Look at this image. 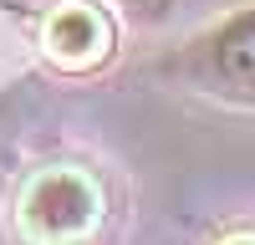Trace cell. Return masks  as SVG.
Instances as JSON below:
<instances>
[{
  "label": "cell",
  "instance_id": "cell-3",
  "mask_svg": "<svg viewBox=\"0 0 255 245\" xmlns=\"http://www.w3.org/2000/svg\"><path fill=\"white\" fill-rule=\"evenodd\" d=\"M108 20L87 5H61L51 20H46V51L61 61V67H92V61L108 56Z\"/></svg>",
  "mask_w": 255,
  "mask_h": 245
},
{
  "label": "cell",
  "instance_id": "cell-4",
  "mask_svg": "<svg viewBox=\"0 0 255 245\" xmlns=\"http://www.w3.org/2000/svg\"><path fill=\"white\" fill-rule=\"evenodd\" d=\"M225 245H255V235H235V240H225Z\"/></svg>",
  "mask_w": 255,
  "mask_h": 245
},
{
  "label": "cell",
  "instance_id": "cell-2",
  "mask_svg": "<svg viewBox=\"0 0 255 245\" xmlns=\"http://www.w3.org/2000/svg\"><path fill=\"white\" fill-rule=\"evenodd\" d=\"M97 210H102L97 189L82 174H72V169L41 174L31 184V194H26V225H31V235L51 240V245H67L77 235H87L97 225Z\"/></svg>",
  "mask_w": 255,
  "mask_h": 245
},
{
  "label": "cell",
  "instance_id": "cell-1",
  "mask_svg": "<svg viewBox=\"0 0 255 245\" xmlns=\"http://www.w3.org/2000/svg\"><path fill=\"white\" fill-rule=\"evenodd\" d=\"M189 77L209 97L255 108V5L230 10L204 36L189 41Z\"/></svg>",
  "mask_w": 255,
  "mask_h": 245
}]
</instances>
